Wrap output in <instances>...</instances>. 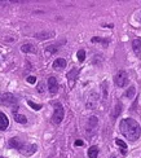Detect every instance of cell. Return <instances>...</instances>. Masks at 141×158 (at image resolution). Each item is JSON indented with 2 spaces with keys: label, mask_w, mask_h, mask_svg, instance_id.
I'll return each mask as SVG.
<instances>
[{
  "label": "cell",
  "mask_w": 141,
  "mask_h": 158,
  "mask_svg": "<svg viewBox=\"0 0 141 158\" xmlns=\"http://www.w3.org/2000/svg\"><path fill=\"white\" fill-rule=\"evenodd\" d=\"M97 156H99V148H97L96 145H93V147H91L88 149V157L89 158H97Z\"/></svg>",
  "instance_id": "13"
},
{
  "label": "cell",
  "mask_w": 141,
  "mask_h": 158,
  "mask_svg": "<svg viewBox=\"0 0 141 158\" xmlns=\"http://www.w3.org/2000/svg\"><path fill=\"white\" fill-rule=\"evenodd\" d=\"M53 37V33H43V34H36V38L39 39H47V38H50Z\"/></svg>",
  "instance_id": "20"
},
{
  "label": "cell",
  "mask_w": 141,
  "mask_h": 158,
  "mask_svg": "<svg viewBox=\"0 0 141 158\" xmlns=\"http://www.w3.org/2000/svg\"><path fill=\"white\" fill-rule=\"evenodd\" d=\"M120 113H122V104H117L115 105V110H114V113H113V118L115 119Z\"/></svg>",
  "instance_id": "16"
},
{
  "label": "cell",
  "mask_w": 141,
  "mask_h": 158,
  "mask_svg": "<svg viewBox=\"0 0 141 158\" xmlns=\"http://www.w3.org/2000/svg\"><path fill=\"white\" fill-rule=\"evenodd\" d=\"M27 104H29V106H31L34 110H40L42 109V105L35 104V102H33V101H27Z\"/></svg>",
  "instance_id": "21"
},
{
  "label": "cell",
  "mask_w": 141,
  "mask_h": 158,
  "mask_svg": "<svg viewBox=\"0 0 141 158\" xmlns=\"http://www.w3.org/2000/svg\"><path fill=\"white\" fill-rule=\"evenodd\" d=\"M97 102H99V95L96 92H91L88 96V100H87V108L88 109H95Z\"/></svg>",
  "instance_id": "5"
},
{
  "label": "cell",
  "mask_w": 141,
  "mask_h": 158,
  "mask_svg": "<svg viewBox=\"0 0 141 158\" xmlns=\"http://www.w3.org/2000/svg\"><path fill=\"white\" fill-rule=\"evenodd\" d=\"M0 104L4 106H17V100L12 93H3L0 95Z\"/></svg>",
  "instance_id": "2"
},
{
  "label": "cell",
  "mask_w": 141,
  "mask_h": 158,
  "mask_svg": "<svg viewBox=\"0 0 141 158\" xmlns=\"http://www.w3.org/2000/svg\"><path fill=\"white\" fill-rule=\"evenodd\" d=\"M76 57H78V60H79V62H83V61H84V58H85V52H84L83 49L78 51V53H76Z\"/></svg>",
  "instance_id": "19"
},
{
  "label": "cell",
  "mask_w": 141,
  "mask_h": 158,
  "mask_svg": "<svg viewBox=\"0 0 141 158\" xmlns=\"http://www.w3.org/2000/svg\"><path fill=\"white\" fill-rule=\"evenodd\" d=\"M9 147L21 151V148L23 147V145H22V143H21V140H19V139H17V137H13V139L9 140Z\"/></svg>",
  "instance_id": "9"
},
{
  "label": "cell",
  "mask_w": 141,
  "mask_h": 158,
  "mask_svg": "<svg viewBox=\"0 0 141 158\" xmlns=\"http://www.w3.org/2000/svg\"><path fill=\"white\" fill-rule=\"evenodd\" d=\"M9 126V119L4 113H0V131L7 130V127Z\"/></svg>",
  "instance_id": "7"
},
{
  "label": "cell",
  "mask_w": 141,
  "mask_h": 158,
  "mask_svg": "<svg viewBox=\"0 0 141 158\" xmlns=\"http://www.w3.org/2000/svg\"><path fill=\"white\" fill-rule=\"evenodd\" d=\"M27 82H29L30 84H34V83H36V78L34 75H30V77H27Z\"/></svg>",
  "instance_id": "24"
},
{
  "label": "cell",
  "mask_w": 141,
  "mask_h": 158,
  "mask_svg": "<svg viewBox=\"0 0 141 158\" xmlns=\"http://www.w3.org/2000/svg\"><path fill=\"white\" fill-rule=\"evenodd\" d=\"M132 47H134V51L136 54H140L141 52V39H135L132 42Z\"/></svg>",
  "instance_id": "12"
},
{
  "label": "cell",
  "mask_w": 141,
  "mask_h": 158,
  "mask_svg": "<svg viewBox=\"0 0 141 158\" xmlns=\"http://www.w3.org/2000/svg\"><path fill=\"white\" fill-rule=\"evenodd\" d=\"M35 151H36V145H27V147H22L21 148V152L23 153V154H26V156L33 154V153H35Z\"/></svg>",
  "instance_id": "10"
},
{
  "label": "cell",
  "mask_w": 141,
  "mask_h": 158,
  "mask_svg": "<svg viewBox=\"0 0 141 158\" xmlns=\"http://www.w3.org/2000/svg\"><path fill=\"white\" fill-rule=\"evenodd\" d=\"M64 116H65V112H64L62 105L56 104L54 105V113H53V117H52V122L54 124H60L62 122V119H64Z\"/></svg>",
  "instance_id": "3"
},
{
  "label": "cell",
  "mask_w": 141,
  "mask_h": 158,
  "mask_svg": "<svg viewBox=\"0 0 141 158\" xmlns=\"http://www.w3.org/2000/svg\"><path fill=\"white\" fill-rule=\"evenodd\" d=\"M47 52H49V53H54V52H57L56 45H48V47H47Z\"/></svg>",
  "instance_id": "23"
},
{
  "label": "cell",
  "mask_w": 141,
  "mask_h": 158,
  "mask_svg": "<svg viewBox=\"0 0 141 158\" xmlns=\"http://www.w3.org/2000/svg\"><path fill=\"white\" fill-rule=\"evenodd\" d=\"M114 82L115 84L119 87V88H123L128 84V75L126 72H119L117 75L114 77Z\"/></svg>",
  "instance_id": "4"
},
{
  "label": "cell",
  "mask_w": 141,
  "mask_h": 158,
  "mask_svg": "<svg viewBox=\"0 0 141 158\" xmlns=\"http://www.w3.org/2000/svg\"><path fill=\"white\" fill-rule=\"evenodd\" d=\"M0 158H3V157H0Z\"/></svg>",
  "instance_id": "28"
},
{
  "label": "cell",
  "mask_w": 141,
  "mask_h": 158,
  "mask_svg": "<svg viewBox=\"0 0 141 158\" xmlns=\"http://www.w3.org/2000/svg\"><path fill=\"white\" fill-rule=\"evenodd\" d=\"M135 92H136V88L134 86L132 87H130V88L127 89V92H126V97H128V98H132L135 96Z\"/></svg>",
  "instance_id": "17"
},
{
  "label": "cell",
  "mask_w": 141,
  "mask_h": 158,
  "mask_svg": "<svg viewBox=\"0 0 141 158\" xmlns=\"http://www.w3.org/2000/svg\"><path fill=\"white\" fill-rule=\"evenodd\" d=\"M48 89H49V92L54 95V93H57V91H58V83H57V79L54 78V77H49L48 78Z\"/></svg>",
  "instance_id": "6"
},
{
  "label": "cell",
  "mask_w": 141,
  "mask_h": 158,
  "mask_svg": "<svg viewBox=\"0 0 141 158\" xmlns=\"http://www.w3.org/2000/svg\"><path fill=\"white\" fill-rule=\"evenodd\" d=\"M14 121L18 122V123H26L27 118L25 116H21V114H18V113H14Z\"/></svg>",
  "instance_id": "15"
},
{
  "label": "cell",
  "mask_w": 141,
  "mask_h": 158,
  "mask_svg": "<svg viewBox=\"0 0 141 158\" xmlns=\"http://www.w3.org/2000/svg\"><path fill=\"white\" fill-rule=\"evenodd\" d=\"M111 158H117V157H111Z\"/></svg>",
  "instance_id": "27"
},
{
  "label": "cell",
  "mask_w": 141,
  "mask_h": 158,
  "mask_svg": "<svg viewBox=\"0 0 141 158\" xmlns=\"http://www.w3.org/2000/svg\"><path fill=\"white\" fill-rule=\"evenodd\" d=\"M115 144L118 145V147L122 148V151H127V144L124 143L123 140H120V139H115Z\"/></svg>",
  "instance_id": "18"
},
{
  "label": "cell",
  "mask_w": 141,
  "mask_h": 158,
  "mask_svg": "<svg viewBox=\"0 0 141 158\" xmlns=\"http://www.w3.org/2000/svg\"><path fill=\"white\" fill-rule=\"evenodd\" d=\"M120 132L126 139L131 140V141H136L140 137L141 133V127L140 124L132 118H124L120 121Z\"/></svg>",
  "instance_id": "1"
},
{
  "label": "cell",
  "mask_w": 141,
  "mask_h": 158,
  "mask_svg": "<svg viewBox=\"0 0 141 158\" xmlns=\"http://www.w3.org/2000/svg\"><path fill=\"white\" fill-rule=\"evenodd\" d=\"M21 51L25 53H35L36 52V48L33 44H30V43H26V44H23L21 47Z\"/></svg>",
  "instance_id": "11"
},
{
  "label": "cell",
  "mask_w": 141,
  "mask_h": 158,
  "mask_svg": "<svg viewBox=\"0 0 141 158\" xmlns=\"http://www.w3.org/2000/svg\"><path fill=\"white\" fill-rule=\"evenodd\" d=\"M83 144H84V143H83L82 140H76V141H75V145H76V147H82Z\"/></svg>",
  "instance_id": "26"
},
{
  "label": "cell",
  "mask_w": 141,
  "mask_h": 158,
  "mask_svg": "<svg viewBox=\"0 0 141 158\" xmlns=\"http://www.w3.org/2000/svg\"><path fill=\"white\" fill-rule=\"evenodd\" d=\"M97 123H99V118L97 117H91L88 119V128H95Z\"/></svg>",
  "instance_id": "14"
},
{
  "label": "cell",
  "mask_w": 141,
  "mask_h": 158,
  "mask_svg": "<svg viewBox=\"0 0 141 158\" xmlns=\"http://www.w3.org/2000/svg\"><path fill=\"white\" fill-rule=\"evenodd\" d=\"M64 68H66V60H64V58H57V60L53 62L54 70H62Z\"/></svg>",
  "instance_id": "8"
},
{
  "label": "cell",
  "mask_w": 141,
  "mask_h": 158,
  "mask_svg": "<svg viewBox=\"0 0 141 158\" xmlns=\"http://www.w3.org/2000/svg\"><path fill=\"white\" fill-rule=\"evenodd\" d=\"M106 86H108V83H106V82H104V83H102V91H104V101H106V98H108V88H106Z\"/></svg>",
  "instance_id": "22"
},
{
  "label": "cell",
  "mask_w": 141,
  "mask_h": 158,
  "mask_svg": "<svg viewBox=\"0 0 141 158\" xmlns=\"http://www.w3.org/2000/svg\"><path fill=\"white\" fill-rule=\"evenodd\" d=\"M38 92H40V93L44 92V87H43V83H40V84L38 86Z\"/></svg>",
  "instance_id": "25"
}]
</instances>
